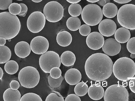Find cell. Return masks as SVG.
<instances>
[{"mask_svg": "<svg viewBox=\"0 0 135 101\" xmlns=\"http://www.w3.org/2000/svg\"><path fill=\"white\" fill-rule=\"evenodd\" d=\"M64 9L59 3L56 1L48 2L44 6L43 11L46 19L53 23L57 22L63 16Z\"/></svg>", "mask_w": 135, "mask_h": 101, "instance_id": "8", "label": "cell"}, {"mask_svg": "<svg viewBox=\"0 0 135 101\" xmlns=\"http://www.w3.org/2000/svg\"><path fill=\"white\" fill-rule=\"evenodd\" d=\"M121 49L120 43L113 38H109L105 40L102 47L103 52L110 56L117 55L120 52Z\"/></svg>", "mask_w": 135, "mask_h": 101, "instance_id": "13", "label": "cell"}, {"mask_svg": "<svg viewBox=\"0 0 135 101\" xmlns=\"http://www.w3.org/2000/svg\"><path fill=\"white\" fill-rule=\"evenodd\" d=\"M8 41L10 42L11 41V39H9L8 40Z\"/></svg>", "mask_w": 135, "mask_h": 101, "instance_id": "49", "label": "cell"}, {"mask_svg": "<svg viewBox=\"0 0 135 101\" xmlns=\"http://www.w3.org/2000/svg\"><path fill=\"white\" fill-rule=\"evenodd\" d=\"M118 9L117 6L112 3L106 4L102 9L103 14L106 17L112 18L114 17L117 14Z\"/></svg>", "mask_w": 135, "mask_h": 101, "instance_id": "22", "label": "cell"}, {"mask_svg": "<svg viewBox=\"0 0 135 101\" xmlns=\"http://www.w3.org/2000/svg\"><path fill=\"white\" fill-rule=\"evenodd\" d=\"M104 88L99 84H92L88 88V95L93 100H98L101 99L104 96Z\"/></svg>", "mask_w": 135, "mask_h": 101, "instance_id": "17", "label": "cell"}, {"mask_svg": "<svg viewBox=\"0 0 135 101\" xmlns=\"http://www.w3.org/2000/svg\"><path fill=\"white\" fill-rule=\"evenodd\" d=\"M50 87L52 88H57L60 86L63 79L62 76L57 79L52 78L50 75H49L47 78Z\"/></svg>", "mask_w": 135, "mask_h": 101, "instance_id": "28", "label": "cell"}, {"mask_svg": "<svg viewBox=\"0 0 135 101\" xmlns=\"http://www.w3.org/2000/svg\"><path fill=\"white\" fill-rule=\"evenodd\" d=\"M118 21L123 27L128 29H135V5L127 4L119 9L117 16Z\"/></svg>", "mask_w": 135, "mask_h": 101, "instance_id": "4", "label": "cell"}, {"mask_svg": "<svg viewBox=\"0 0 135 101\" xmlns=\"http://www.w3.org/2000/svg\"><path fill=\"white\" fill-rule=\"evenodd\" d=\"M21 7L19 4L13 3L9 6L8 10L11 14L16 15H18L21 12Z\"/></svg>", "mask_w": 135, "mask_h": 101, "instance_id": "31", "label": "cell"}, {"mask_svg": "<svg viewBox=\"0 0 135 101\" xmlns=\"http://www.w3.org/2000/svg\"><path fill=\"white\" fill-rule=\"evenodd\" d=\"M30 46L32 51L37 54H42L47 52L49 46L47 39L43 36H38L31 41Z\"/></svg>", "mask_w": 135, "mask_h": 101, "instance_id": "11", "label": "cell"}, {"mask_svg": "<svg viewBox=\"0 0 135 101\" xmlns=\"http://www.w3.org/2000/svg\"><path fill=\"white\" fill-rule=\"evenodd\" d=\"M21 98V94L18 90H13L11 88L6 90L3 95L4 101H20Z\"/></svg>", "mask_w": 135, "mask_h": 101, "instance_id": "20", "label": "cell"}, {"mask_svg": "<svg viewBox=\"0 0 135 101\" xmlns=\"http://www.w3.org/2000/svg\"><path fill=\"white\" fill-rule=\"evenodd\" d=\"M130 57L132 58L133 59L135 58V54L132 53L130 55Z\"/></svg>", "mask_w": 135, "mask_h": 101, "instance_id": "48", "label": "cell"}, {"mask_svg": "<svg viewBox=\"0 0 135 101\" xmlns=\"http://www.w3.org/2000/svg\"><path fill=\"white\" fill-rule=\"evenodd\" d=\"M115 39L120 43L127 42L131 37V34L129 30L124 27H121L117 29L114 34Z\"/></svg>", "mask_w": 135, "mask_h": 101, "instance_id": "19", "label": "cell"}, {"mask_svg": "<svg viewBox=\"0 0 135 101\" xmlns=\"http://www.w3.org/2000/svg\"><path fill=\"white\" fill-rule=\"evenodd\" d=\"M81 17L86 24L93 26L99 23L103 18V14L99 6L95 4H90L83 8L81 13Z\"/></svg>", "mask_w": 135, "mask_h": 101, "instance_id": "6", "label": "cell"}, {"mask_svg": "<svg viewBox=\"0 0 135 101\" xmlns=\"http://www.w3.org/2000/svg\"><path fill=\"white\" fill-rule=\"evenodd\" d=\"M19 4L21 5L22 8L21 12L25 11L27 13L28 11V8L26 5L23 3H20Z\"/></svg>", "mask_w": 135, "mask_h": 101, "instance_id": "40", "label": "cell"}, {"mask_svg": "<svg viewBox=\"0 0 135 101\" xmlns=\"http://www.w3.org/2000/svg\"><path fill=\"white\" fill-rule=\"evenodd\" d=\"M66 25L69 29L74 31L79 29L81 25V22L78 17L72 16L67 20Z\"/></svg>", "mask_w": 135, "mask_h": 101, "instance_id": "23", "label": "cell"}, {"mask_svg": "<svg viewBox=\"0 0 135 101\" xmlns=\"http://www.w3.org/2000/svg\"><path fill=\"white\" fill-rule=\"evenodd\" d=\"M72 39L71 34L66 31H63L59 33L56 37L57 43L60 46L63 47L69 46L71 43Z\"/></svg>", "mask_w": 135, "mask_h": 101, "instance_id": "18", "label": "cell"}, {"mask_svg": "<svg viewBox=\"0 0 135 101\" xmlns=\"http://www.w3.org/2000/svg\"><path fill=\"white\" fill-rule=\"evenodd\" d=\"M87 1L92 3H95L98 2L99 0H86Z\"/></svg>", "mask_w": 135, "mask_h": 101, "instance_id": "45", "label": "cell"}, {"mask_svg": "<svg viewBox=\"0 0 135 101\" xmlns=\"http://www.w3.org/2000/svg\"><path fill=\"white\" fill-rule=\"evenodd\" d=\"M42 101V100L37 94L33 93H29L24 94L21 98L20 101Z\"/></svg>", "mask_w": 135, "mask_h": 101, "instance_id": "29", "label": "cell"}, {"mask_svg": "<svg viewBox=\"0 0 135 101\" xmlns=\"http://www.w3.org/2000/svg\"><path fill=\"white\" fill-rule=\"evenodd\" d=\"M69 3L74 4L80 2L81 0H66Z\"/></svg>", "mask_w": 135, "mask_h": 101, "instance_id": "43", "label": "cell"}, {"mask_svg": "<svg viewBox=\"0 0 135 101\" xmlns=\"http://www.w3.org/2000/svg\"><path fill=\"white\" fill-rule=\"evenodd\" d=\"M68 10L69 14L74 17L79 16L82 11L81 6L77 3L71 4L69 7Z\"/></svg>", "mask_w": 135, "mask_h": 101, "instance_id": "27", "label": "cell"}, {"mask_svg": "<svg viewBox=\"0 0 135 101\" xmlns=\"http://www.w3.org/2000/svg\"><path fill=\"white\" fill-rule=\"evenodd\" d=\"M10 88L13 90L17 89L20 87V84L17 80H12L10 83Z\"/></svg>", "mask_w": 135, "mask_h": 101, "instance_id": "37", "label": "cell"}, {"mask_svg": "<svg viewBox=\"0 0 135 101\" xmlns=\"http://www.w3.org/2000/svg\"><path fill=\"white\" fill-rule=\"evenodd\" d=\"M116 2L120 4H125L128 3L132 0H113Z\"/></svg>", "mask_w": 135, "mask_h": 101, "instance_id": "41", "label": "cell"}, {"mask_svg": "<svg viewBox=\"0 0 135 101\" xmlns=\"http://www.w3.org/2000/svg\"><path fill=\"white\" fill-rule=\"evenodd\" d=\"M88 87L86 83L83 82L77 84L74 88L75 93L79 96H83L87 93Z\"/></svg>", "mask_w": 135, "mask_h": 101, "instance_id": "26", "label": "cell"}, {"mask_svg": "<svg viewBox=\"0 0 135 101\" xmlns=\"http://www.w3.org/2000/svg\"><path fill=\"white\" fill-rule=\"evenodd\" d=\"M43 0H31L33 2L35 3H39L42 1Z\"/></svg>", "mask_w": 135, "mask_h": 101, "instance_id": "47", "label": "cell"}, {"mask_svg": "<svg viewBox=\"0 0 135 101\" xmlns=\"http://www.w3.org/2000/svg\"><path fill=\"white\" fill-rule=\"evenodd\" d=\"M27 12L25 11H24L22 12H20L19 14H18L19 16H20L21 15H23L25 14H26Z\"/></svg>", "mask_w": 135, "mask_h": 101, "instance_id": "46", "label": "cell"}, {"mask_svg": "<svg viewBox=\"0 0 135 101\" xmlns=\"http://www.w3.org/2000/svg\"><path fill=\"white\" fill-rule=\"evenodd\" d=\"M19 66L17 63L13 60H9L5 63L4 69L6 72L9 74H13L18 71Z\"/></svg>", "mask_w": 135, "mask_h": 101, "instance_id": "25", "label": "cell"}, {"mask_svg": "<svg viewBox=\"0 0 135 101\" xmlns=\"http://www.w3.org/2000/svg\"><path fill=\"white\" fill-rule=\"evenodd\" d=\"M0 79H1L3 77V71L1 67H0Z\"/></svg>", "mask_w": 135, "mask_h": 101, "instance_id": "44", "label": "cell"}, {"mask_svg": "<svg viewBox=\"0 0 135 101\" xmlns=\"http://www.w3.org/2000/svg\"><path fill=\"white\" fill-rule=\"evenodd\" d=\"M61 64L59 55L52 51H47L42 54L39 59V64L41 69L45 73H50L53 67L59 68Z\"/></svg>", "mask_w": 135, "mask_h": 101, "instance_id": "9", "label": "cell"}, {"mask_svg": "<svg viewBox=\"0 0 135 101\" xmlns=\"http://www.w3.org/2000/svg\"><path fill=\"white\" fill-rule=\"evenodd\" d=\"M17 0V1H21L23 0Z\"/></svg>", "mask_w": 135, "mask_h": 101, "instance_id": "50", "label": "cell"}, {"mask_svg": "<svg viewBox=\"0 0 135 101\" xmlns=\"http://www.w3.org/2000/svg\"><path fill=\"white\" fill-rule=\"evenodd\" d=\"M60 58L62 64L68 67L73 65L76 60L75 55L73 52L70 51H66L63 53Z\"/></svg>", "mask_w": 135, "mask_h": 101, "instance_id": "21", "label": "cell"}, {"mask_svg": "<svg viewBox=\"0 0 135 101\" xmlns=\"http://www.w3.org/2000/svg\"><path fill=\"white\" fill-rule=\"evenodd\" d=\"M50 75L51 77L55 79L60 78L61 75V71L59 68L57 67H53L50 71Z\"/></svg>", "mask_w": 135, "mask_h": 101, "instance_id": "34", "label": "cell"}, {"mask_svg": "<svg viewBox=\"0 0 135 101\" xmlns=\"http://www.w3.org/2000/svg\"><path fill=\"white\" fill-rule=\"evenodd\" d=\"M65 101H81V100L79 96L76 94H71L69 95L66 97Z\"/></svg>", "mask_w": 135, "mask_h": 101, "instance_id": "36", "label": "cell"}, {"mask_svg": "<svg viewBox=\"0 0 135 101\" xmlns=\"http://www.w3.org/2000/svg\"><path fill=\"white\" fill-rule=\"evenodd\" d=\"M45 22L46 18L44 14L40 11L34 12L30 15L27 19V27L31 32L37 33L44 28Z\"/></svg>", "mask_w": 135, "mask_h": 101, "instance_id": "10", "label": "cell"}, {"mask_svg": "<svg viewBox=\"0 0 135 101\" xmlns=\"http://www.w3.org/2000/svg\"><path fill=\"white\" fill-rule=\"evenodd\" d=\"M132 78L129 82V87L131 90L135 93V76Z\"/></svg>", "mask_w": 135, "mask_h": 101, "instance_id": "38", "label": "cell"}, {"mask_svg": "<svg viewBox=\"0 0 135 101\" xmlns=\"http://www.w3.org/2000/svg\"><path fill=\"white\" fill-rule=\"evenodd\" d=\"M105 101H128L129 93L123 86L115 84L108 87L106 90L104 95Z\"/></svg>", "mask_w": 135, "mask_h": 101, "instance_id": "7", "label": "cell"}, {"mask_svg": "<svg viewBox=\"0 0 135 101\" xmlns=\"http://www.w3.org/2000/svg\"><path fill=\"white\" fill-rule=\"evenodd\" d=\"M6 39L3 37H0V46H3L6 44Z\"/></svg>", "mask_w": 135, "mask_h": 101, "instance_id": "42", "label": "cell"}, {"mask_svg": "<svg viewBox=\"0 0 135 101\" xmlns=\"http://www.w3.org/2000/svg\"><path fill=\"white\" fill-rule=\"evenodd\" d=\"M11 53L10 50L4 45L0 46V63L4 64L11 58Z\"/></svg>", "mask_w": 135, "mask_h": 101, "instance_id": "24", "label": "cell"}, {"mask_svg": "<svg viewBox=\"0 0 135 101\" xmlns=\"http://www.w3.org/2000/svg\"><path fill=\"white\" fill-rule=\"evenodd\" d=\"M80 33L83 36H87L89 35L91 31V28L89 26L85 24L81 25L79 28Z\"/></svg>", "mask_w": 135, "mask_h": 101, "instance_id": "32", "label": "cell"}, {"mask_svg": "<svg viewBox=\"0 0 135 101\" xmlns=\"http://www.w3.org/2000/svg\"><path fill=\"white\" fill-rule=\"evenodd\" d=\"M117 29L116 25L113 20L106 19L101 21L98 26L100 33L105 37H110L113 35Z\"/></svg>", "mask_w": 135, "mask_h": 101, "instance_id": "14", "label": "cell"}, {"mask_svg": "<svg viewBox=\"0 0 135 101\" xmlns=\"http://www.w3.org/2000/svg\"><path fill=\"white\" fill-rule=\"evenodd\" d=\"M46 101H64V98L58 92L53 91L46 97Z\"/></svg>", "mask_w": 135, "mask_h": 101, "instance_id": "30", "label": "cell"}, {"mask_svg": "<svg viewBox=\"0 0 135 101\" xmlns=\"http://www.w3.org/2000/svg\"><path fill=\"white\" fill-rule=\"evenodd\" d=\"M127 48L130 53L135 54V37L129 39L127 44Z\"/></svg>", "mask_w": 135, "mask_h": 101, "instance_id": "33", "label": "cell"}, {"mask_svg": "<svg viewBox=\"0 0 135 101\" xmlns=\"http://www.w3.org/2000/svg\"><path fill=\"white\" fill-rule=\"evenodd\" d=\"M113 63L106 54L97 53L90 56L85 65V73L92 80L100 82L109 78L113 72Z\"/></svg>", "mask_w": 135, "mask_h": 101, "instance_id": "1", "label": "cell"}, {"mask_svg": "<svg viewBox=\"0 0 135 101\" xmlns=\"http://www.w3.org/2000/svg\"><path fill=\"white\" fill-rule=\"evenodd\" d=\"M19 19L9 12L0 13V37L6 40L12 39L17 35L21 28Z\"/></svg>", "mask_w": 135, "mask_h": 101, "instance_id": "2", "label": "cell"}, {"mask_svg": "<svg viewBox=\"0 0 135 101\" xmlns=\"http://www.w3.org/2000/svg\"><path fill=\"white\" fill-rule=\"evenodd\" d=\"M18 80L22 86L31 88L36 86L40 79L39 72L34 67L28 66L22 68L18 74Z\"/></svg>", "mask_w": 135, "mask_h": 101, "instance_id": "5", "label": "cell"}, {"mask_svg": "<svg viewBox=\"0 0 135 101\" xmlns=\"http://www.w3.org/2000/svg\"><path fill=\"white\" fill-rule=\"evenodd\" d=\"M104 42L103 36L99 32H94L87 36L86 42L88 46L93 50H97L102 47Z\"/></svg>", "mask_w": 135, "mask_h": 101, "instance_id": "12", "label": "cell"}, {"mask_svg": "<svg viewBox=\"0 0 135 101\" xmlns=\"http://www.w3.org/2000/svg\"><path fill=\"white\" fill-rule=\"evenodd\" d=\"M65 78L66 82L69 84L75 85L80 81L81 75L79 71L77 69L71 68L66 72Z\"/></svg>", "mask_w": 135, "mask_h": 101, "instance_id": "15", "label": "cell"}, {"mask_svg": "<svg viewBox=\"0 0 135 101\" xmlns=\"http://www.w3.org/2000/svg\"><path fill=\"white\" fill-rule=\"evenodd\" d=\"M12 2V0H0V9L5 10L8 9Z\"/></svg>", "mask_w": 135, "mask_h": 101, "instance_id": "35", "label": "cell"}, {"mask_svg": "<svg viewBox=\"0 0 135 101\" xmlns=\"http://www.w3.org/2000/svg\"><path fill=\"white\" fill-rule=\"evenodd\" d=\"M31 49L29 44L27 42L21 41L16 45L14 49L15 53L18 57L25 58L30 54Z\"/></svg>", "mask_w": 135, "mask_h": 101, "instance_id": "16", "label": "cell"}, {"mask_svg": "<svg viewBox=\"0 0 135 101\" xmlns=\"http://www.w3.org/2000/svg\"><path fill=\"white\" fill-rule=\"evenodd\" d=\"M110 2V0H99L97 3L100 6L103 7L106 4Z\"/></svg>", "mask_w": 135, "mask_h": 101, "instance_id": "39", "label": "cell"}, {"mask_svg": "<svg viewBox=\"0 0 135 101\" xmlns=\"http://www.w3.org/2000/svg\"><path fill=\"white\" fill-rule=\"evenodd\" d=\"M113 69L114 75L118 79L128 80L135 75V63L129 58L121 57L115 61Z\"/></svg>", "mask_w": 135, "mask_h": 101, "instance_id": "3", "label": "cell"}]
</instances>
